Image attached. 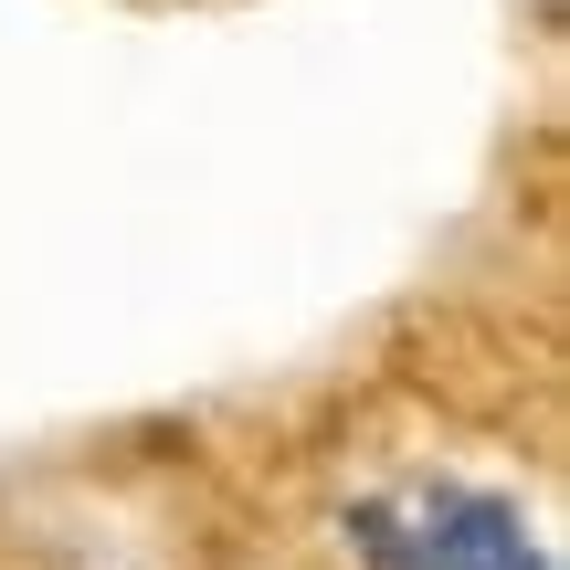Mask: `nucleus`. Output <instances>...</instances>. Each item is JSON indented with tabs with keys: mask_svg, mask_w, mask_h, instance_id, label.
Masks as SVG:
<instances>
[{
	"mask_svg": "<svg viewBox=\"0 0 570 570\" xmlns=\"http://www.w3.org/2000/svg\"><path fill=\"white\" fill-rule=\"evenodd\" d=\"M348 550L370 570H560L539 518L465 475H402L348 508Z\"/></svg>",
	"mask_w": 570,
	"mask_h": 570,
	"instance_id": "1",
	"label": "nucleus"
}]
</instances>
